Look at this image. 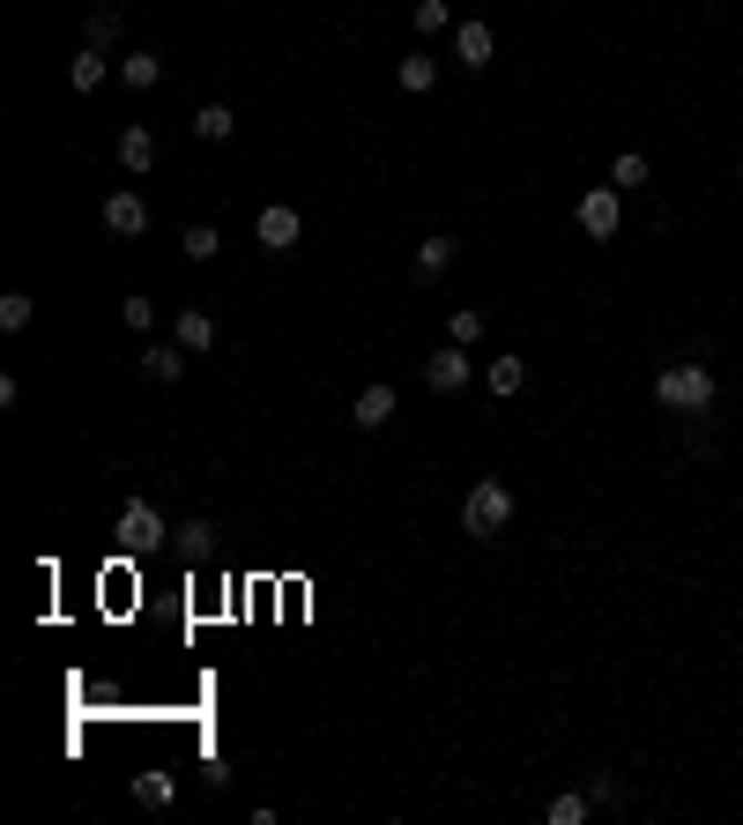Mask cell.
<instances>
[{
    "instance_id": "6da1fadb",
    "label": "cell",
    "mask_w": 743,
    "mask_h": 825,
    "mask_svg": "<svg viewBox=\"0 0 743 825\" xmlns=\"http://www.w3.org/2000/svg\"><path fill=\"white\" fill-rule=\"evenodd\" d=\"M654 401L676 409V417H706V409H714V373H706L699 357H684V365H669V373L654 379Z\"/></svg>"
},
{
    "instance_id": "7a4b0ae2",
    "label": "cell",
    "mask_w": 743,
    "mask_h": 825,
    "mask_svg": "<svg viewBox=\"0 0 743 825\" xmlns=\"http://www.w3.org/2000/svg\"><path fill=\"white\" fill-rule=\"evenodd\" d=\"M506 521H513V491L498 476H476L469 499H461V528H469L476 543H491V536H506Z\"/></svg>"
},
{
    "instance_id": "3957f363",
    "label": "cell",
    "mask_w": 743,
    "mask_h": 825,
    "mask_svg": "<svg viewBox=\"0 0 743 825\" xmlns=\"http://www.w3.org/2000/svg\"><path fill=\"white\" fill-rule=\"evenodd\" d=\"M424 387H431V395H461V387H469V350H461V343H439V350L424 357Z\"/></svg>"
},
{
    "instance_id": "277c9868",
    "label": "cell",
    "mask_w": 743,
    "mask_h": 825,
    "mask_svg": "<svg viewBox=\"0 0 743 825\" xmlns=\"http://www.w3.org/2000/svg\"><path fill=\"white\" fill-rule=\"evenodd\" d=\"M104 231H112V238H142V231H149V201L134 194V186H112V194H104Z\"/></svg>"
},
{
    "instance_id": "5b68a950",
    "label": "cell",
    "mask_w": 743,
    "mask_h": 825,
    "mask_svg": "<svg viewBox=\"0 0 743 825\" xmlns=\"http://www.w3.org/2000/svg\"><path fill=\"white\" fill-rule=\"evenodd\" d=\"M253 238H261L268 253H291L297 238H305V216H297V208H283V201H268V208L253 216Z\"/></svg>"
},
{
    "instance_id": "8992f818",
    "label": "cell",
    "mask_w": 743,
    "mask_h": 825,
    "mask_svg": "<svg viewBox=\"0 0 743 825\" xmlns=\"http://www.w3.org/2000/svg\"><path fill=\"white\" fill-rule=\"evenodd\" d=\"M120 543L126 550H156V543H164V513H156L149 499H126L120 506Z\"/></svg>"
},
{
    "instance_id": "52a82bcc",
    "label": "cell",
    "mask_w": 743,
    "mask_h": 825,
    "mask_svg": "<svg viewBox=\"0 0 743 825\" xmlns=\"http://www.w3.org/2000/svg\"><path fill=\"white\" fill-rule=\"evenodd\" d=\"M618 186H588V194H580V231H588V238H618Z\"/></svg>"
},
{
    "instance_id": "ba28073f",
    "label": "cell",
    "mask_w": 743,
    "mask_h": 825,
    "mask_svg": "<svg viewBox=\"0 0 743 825\" xmlns=\"http://www.w3.org/2000/svg\"><path fill=\"white\" fill-rule=\"evenodd\" d=\"M387 417H395V387H387V379H372L365 395L349 401V425H357V431H379Z\"/></svg>"
},
{
    "instance_id": "9c48e42d",
    "label": "cell",
    "mask_w": 743,
    "mask_h": 825,
    "mask_svg": "<svg viewBox=\"0 0 743 825\" xmlns=\"http://www.w3.org/2000/svg\"><path fill=\"white\" fill-rule=\"evenodd\" d=\"M491 52H498L491 23H454V60L461 68H491Z\"/></svg>"
},
{
    "instance_id": "30bf717a",
    "label": "cell",
    "mask_w": 743,
    "mask_h": 825,
    "mask_svg": "<svg viewBox=\"0 0 743 825\" xmlns=\"http://www.w3.org/2000/svg\"><path fill=\"white\" fill-rule=\"evenodd\" d=\"M179 350H186V357L216 350V320H208L201 305H186V313H179Z\"/></svg>"
},
{
    "instance_id": "8fae6325",
    "label": "cell",
    "mask_w": 743,
    "mask_h": 825,
    "mask_svg": "<svg viewBox=\"0 0 743 825\" xmlns=\"http://www.w3.org/2000/svg\"><path fill=\"white\" fill-rule=\"evenodd\" d=\"M120 172H156V134L149 126H126L120 134Z\"/></svg>"
},
{
    "instance_id": "7c38bea8",
    "label": "cell",
    "mask_w": 743,
    "mask_h": 825,
    "mask_svg": "<svg viewBox=\"0 0 743 825\" xmlns=\"http://www.w3.org/2000/svg\"><path fill=\"white\" fill-rule=\"evenodd\" d=\"M454 253H461V238H446V231H431V238L417 246V275H424V283H431V275H446V268H454Z\"/></svg>"
},
{
    "instance_id": "4fadbf2b",
    "label": "cell",
    "mask_w": 743,
    "mask_h": 825,
    "mask_svg": "<svg viewBox=\"0 0 743 825\" xmlns=\"http://www.w3.org/2000/svg\"><path fill=\"white\" fill-rule=\"evenodd\" d=\"M172 543H179V558H208V550H216V521H201V513H194V521L172 528Z\"/></svg>"
},
{
    "instance_id": "5bb4252c",
    "label": "cell",
    "mask_w": 743,
    "mask_h": 825,
    "mask_svg": "<svg viewBox=\"0 0 743 825\" xmlns=\"http://www.w3.org/2000/svg\"><path fill=\"white\" fill-rule=\"evenodd\" d=\"M179 373H186V350H164V343H149V350H142V379H156V387H172Z\"/></svg>"
},
{
    "instance_id": "9a60e30c",
    "label": "cell",
    "mask_w": 743,
    "mask_h": 825,
    "mask_svg": "<svg viewBox=\"0 0 743 825\" xmlns=\"http://www.w3.org/2000/svg\"><path fill=\"white\" fill-rule=\"evenodd\" d=\"M68 82L82 90V98H90V90H104V52H98V45H82V52L68 60Z\"/></svg>"
},
{
    "instance_id": "2e32d148",
    "label": "cell",
    "mask_w": 743,
    "mask_h": 825,
    "mask_svg": "<svg viewBox=\"0 0 743 825\" xmlns=\"http://www.w3.org/2000/svg\"><path fill=\"white\" fill-rule=\"evenodd\" d=\"M484 379H491V395H520V387H528V357H491V373H484Z\"/></svg>"
},
{
    "instance_id": "e0dca14e",
    "label": "cell",
    "mask_w": 743,
    "mask_h": 825,
    "mask_svg": "<svg viewBox=\"0 0 743 825\" xmlns=\"http://www.w3.org/2000/svg\"><path fill=\"white\" fill-rule=\"evenodd\" d=\"M446 343L476 350V343H484V313H476V305H454V313H446Z\"/></svg>"
},
{
    "instance_id": "ac0fdd59",
    "label": "cell",
    "mask_w": 743,
    "mask_h": 825,
    "mask_svg": "<svg viewBox=\"0 0 743 825\" xmlns=\"http://www.w3.org/2000/svg\"><path fill=\"white\" fill-rule=\"evenodd\" d=\"M120 75H126V90H156V82H164V60H156V52H126Z\"/></svg>"
},
{
    "instance_id": "d6986e66",
    "label": "cell",
    "mask_w": 743,
    "mask_h": 825,
    "mask_svg": "<svg viewBox=\"0 0 743 825\" xmlns=\"http://www.w3.org/2000/svg\"><path fill=\"white\" fill-rule=\"evenodd\" d=\"M82 45H98V52L120 45V8H90V23H82Z\"/></svg>"
},
{
    "instance_id": "ffe728a7",
    "label": "cell",
    "mask_w": 743,
    "mask_h": 825,
    "mask_svg": "<svg viewBox=\"0 0 743 825\" xmlns=\"http://www.w3.org/2000/svg\"><path fill=\"white\" fill-rule=\"evenodd\" d=\"M194 134H201V142H231V134H238L231 104H201V112H194Z\"/></svg>"
},
{
    "instance_id": "44dd1931",
    "label": "cell",
    "mask_w": 743,
    "mask_h": 825,
    "mask_svg": "<svg viewBox=\"0 0 743 825\" xmlns=\"http://www.w3.org/2000/svg\"><path fill=\"white\" fill-rule=\"evenodd\" d=\"M179 781L172 774H134V803H149V811H172Z\"/></svg>"
},
{
    "instance_id": "7402d4cb",
    "label": "cell",
    "mask_w": 743,
    "mask_h": 825,
    "mask_svg": "<svg viewBox=\"0 0 743 825\" xmlns=\"http://www.w3.org/2000/svg\"><path fill=\"white\" fill-rule=\"evenodd\" d=\"M431 82H439V60H431V52H409V60H401V90H409V98H424Z\"/></svg>"
},
{
    "instance_id": "603a6c76",
    "label": "cell",
    "mask_w": 743,
    "mask_h": 825,
    "mask_svg": "<svg viewBox=\"0 0 743 825\" xmlns=\"http://www.w3.org/2000/svg\"><path fill=\"white\" fill-rule=\"evenodd\" d=\"M179 246H186V261H216V253H223V231H216V224H186V238H179Z\"/></svg>"
},
{
    "instance_id": "cb8c5ba5",
    "label": "cell",
    "mask_w": 743,
    "mask_h": 825,
    "mask_svg": "<svg viewBox=\"0 0 743 825\" xmlns=\"http://www.w3.org/2000/svg\"><path fill=\"white\" fill-rule=\"evenodd\" d=\"M30 313H38V298H30V291H8V298H0V327H8V335H23Z\"/></svg>"
},
{
    "instance_id": "d4e9b609",
    "label": "cell",
    "mask_w": 743,
    "mask_h": 825,
    "mask_svg": "<svg viewBox=\"0 0 743 825\" xmlns=\"http://www.w3.org/2000/svg\"><path fill=\"white\" fill-rule=\"evenodd\" d=\"M610 186H624V194H632V186H647V156H640V150H624L618 164H610Z\"/></svg>"
},
{
    "instance_id": "484cf974",
    "label": "cell",
    "mask_w": 743,
    "mask_h": 825,
    "mask_svg": "<svg viewBox=\"0 0 743 825\" xmlns=\"http://www.w3.org/2000/svg\"><path fill=\"white\" fill-rule=\"evenodd\" d=\"M409 23H417V30H446V23H454V8H446V0H417Z\"/></svg>"
},
{
    "instance_id": "4316f807",
    "label": "cell",
    "mask_w": 743,
    "mask_h": 825,
    "mask_svg": "<svg viewBox=\"0 0 743 825\" xmlns=\"http://www.w3.org/2000/svg\"><path fill=\"white\" fill-rule=\"evenodd\" d=\"M588 818V796H550V825H580Z\"/></svg>"
},
{
    "instance_id": "83f0119b",
    "label": "cell",
    "mask_w": 743,
    "mask_h": 825,
    "mask_svg": "<svg viewBox=\"0 0 743 825\" xmlns=\"http://www.w3.org/2000/svg\"><path fill=\"white\" fill-rule=\"evenodd\" d=\"M120 313H126V327H156V298H126Z\"/></svg>"
},
{
    "instance_id": "f1b7e54d",
    "label": "cell",
    "mask_w": 743,
    "mask_h": 825,
    "mask_svg": "<svg viewBox=\"0 0 743 825\" xmlns=\"http://www.w3.org/2000/svg\"><path fill=\"white\" fill-rule=\"evenodd\" d=\"M736 186H743V172H736Z\"/></svg>"
}]
</instances>
